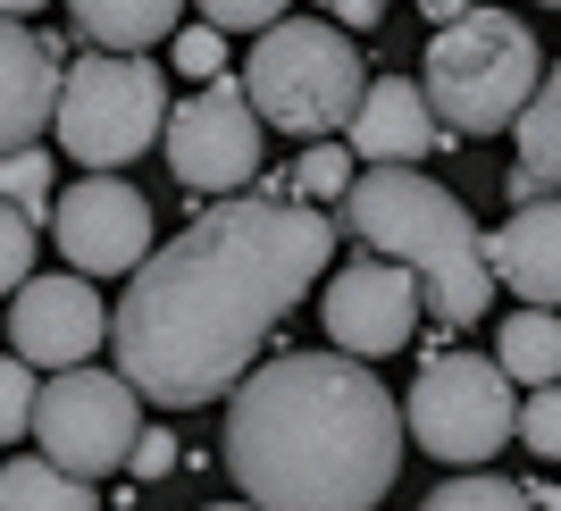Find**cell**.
<instances>
[{"mask_svg":"<svg viewBox=\"0 0 561 511\" xmlns=\"http://www.w3.org/2000/svg\"><path fill=\"white\" fill-rule=\"evenodd\" d=\"M335 269V218L319 202H268L227 193L202 202L185 235L135 269L110 310V352L160 411H193L234 395L260 370V344L285 310H302L310 285Z\"/></svg>","mask_w":561,"mask_h":511,"instance_id":"cell-1","label":"cell"},{"mask_svg":"<svg viewBox=\"0 0 561 511\" xmlns=\"http://www.w3.org/2000/svg\"><path fill=\"white\" fill-rule=\"evenodd\" d=\"M411 419L360 352H277L227 395V478L260 511H377Z\"/></svg>","mask_w":561,"mask_h":511,"instance_id":"cell-2","label":"cell"},{"mask_svg":"<svg viewBox=\"0 0 561 511\" xmlns=\"http://www.w3.org/2000/svg\"><path fill=\"white\" fill-rule=\"evenodd\" d=\"M335 218H344L369 252L402 260V269L427 285V319L436 327H478L494 310V294H503L478 218H469L461 193L436 185L427 168H360L352 193L335 202Z\"/></svg>","mask_w":561,"mask_h":511,"instance_id":"cell-3","label":"cell"},{"mask_svg":"<svg viewBox=\"0 0 561 511\" xmlns=\"http://www.w3.org/2000/svg\"><path fill=\"white\" fill-rule=\"evenodd\" d=\"M420 84L436 101L453 135H512L519 110L537 101L545 84V43L528 18H503V9H469V18L436 25V43L420 59Z\"/></svg>","mask_w":561,"mask_h":511,"instance_id":"cell-4","label":"cell"},{"mask_svg":"<svg viewBox=\"0 0 561 511\" xmlns=\"http://www.w3.org/2000/svg\"><path fill=\"white\" fill-rule=\"evenodd\" d=\"M243 93L252 110L277 126V135H344L360 93H369V68L335 18H277L268 34H252V59H243Z\"/></svg>","mask_w":561,"mask_h":511,"instance_id":"cell-5","label":"cell"},{"mask_svg":"<svg viewBox=\"0 0 561 511\" xmlns=\"http://www.w3.org/2000/svg\"><path fill=\"white\" fill-rule=\"evenodd\" d=\"M168 76L151 68V50H93L76 59L59 84V117L50 135L59 151H76V168H126L168 135Z\"/></svg>","mask_w":561,"mask_h":511,"instance_id":"cell-6","label":"cell"},{"mask_svg":"<svg viewBox=\"0 0 561 511\" xmlns=\"http://www.w3.org/2000/svg\"><path fill=\"white\" fill-rule=\"evenodd\" d=\"M519 377L503 361H478V352H427L420 377H411V444L436 453L453 469H486L503 444L519 436V402H512Z\"/></svg>","mask_w":561,"mask_h":511,"instance_id":"cell-7","label":"cell"},{"mask_svg":"<svg viewBox=\"0 0 561 511\" xmlns=\"http://www.w3.org/2000/svg\"><path fill=\"white\" fill-rule=\"evenodd\" d=\"M34 436H43L50 462L84 469V478H110V469L135 462V436H142V386L126 370H50L43 377V402H34Z\"/></svg>","mask_w":561,"mask_h":511,"instance_id":"cell-8","label":"cell"},{"mask_svg":"<svg viewBox=\"0 0 561 511\" xmlns=\"http://www.w3.org/2000/svg\"><path fill=\"white\" fill-rule=\"evenodd\" d=\"M260 143H268V117L252 110V93L243 84H227V76H210L193 101H176L168 110V177L185 193H202V202H227V193L260 185Z\"/></svg>","mask_w":561,"mask_h":511,"instance_id":"cell-9","label":"cell"},{"mask_svg":"<svg viewBox=\"0 0 561 511\" xmlns=\"http://www.w3.org/2000/svg\"><path fill=\"white\" fill-rule=\"evenodd\" d=\"M50 235H59L68 269H84V277H135L151 260V202L117 168H93V177H76V193H59Z\"/></svg>","mask_w":561,"mask_h":511,"instance_id":"cell-10","label":"cell"},{"mask_svg":"<svg viewBox=\"0 0 561 511\" xmlns=\"http://www.w3.org/2000/svg\"><path fill=\"white\" fill-rule=\"evenodd\" d=\"M427 310V285L402 269V260L369 252V260H344V269H328V285H319V319H328V344L360 352V361H377V352H402L411 344V319Z\"/></svg>","mask_w":561,"mask_h":511,"instance_id":"cell-11","label":"cell"},{"mask_svg":"<svg viewBox=\"0 0 561 511\" xmlns=\"http://www.w3.org/2000/svg\"><path fill=\"white\" fill-rule=\"evenodd\" d=\"M101 344H110V310H101V294L84 285V269H68V277H25L18 294H9V352H25L43 377L93 361Z\"/></svg>","mask_w":561,"mask_h":511,"instance_id":"cell-12","label":"cell"},{"mask_svg":"<svg viewBox=\"0 0 561 511\" xmlns=\"http://www.w3.org/2000/svg\"><path fill=\"white\" fill-rule=\"evenodd\" d=\"M344 143L360 151V168H420L427 151L453 143V126L436 117L427 84H411V76H369V93H360V110H352Z\"/></svg>","mask_w":561,"mask_h":511,"instance_id":"cell-13","label":"cell"},{"mask_svg":"<svg viewBox=\"0 0 561 511\" xmlns=\"http://www.w3.org/2000/svg\"><path fill=\"white\" fill-rule=\"evenodd\" d=\"M59 84H68V68H59L50 34H34L25 18H0V151H25L59 117Z\"/></svg>","mask_w":561,"mask_h":511,"instance_id":"cell-14","label":"cell"},{"mask_svg":"<svg viewBox=\"0 0 561 511\" xmlns=\"http://www.w3.org/2000/svg\"><path fill=\"white\" fill-rule=\"evenodd\" d=\"M486 260H494V277H503V294L561 310V193L512 202V218L486 235Z\"/></svg>","mask_w":561,"mask_h":511,"instance_id":"cell-15","label":"cell"},{"mask_svg":"<svg viewBox=\"0 0 561 511\" xmlns=\"http://www.w3.org/2000/svg\"><path fill=\"white\" fill-rule=\"evenodd\" d=\"M68 18L93 50H151V43H176L185 0H68Z\"/></svg>","mask_w":561,"mask_h":511,"instance_id":"cell-16","label":"cell"},{"mask_svg":"<svg viewBox=\"0 0 561 511\" xmlns=\"http://www.w3.org/2000/svg\"><path fill=\"white\" fill-rule=\"evenodd\" d=\"M0 511H101L93 478L68 462H50V453H34V462H0Z\"/></svg>","mask_w":561,"mask_h":511,"instance_id":"cell-17","label":"cell"},{"mask_svg":"<svg viewBox=\"0 0 561 511\" xmlns=\"http://www.w3.org/2000/svg\"><path fill=\"white\" fill-rule=\"evenodd\" d=\"M503 370L519 386H561V310L545 303H519L503 319Z\"/></svg>","mask_w":561,"mask_h":511,"instance_id":"cell-18","label":"cell"},{"mask_svg":"<svg viewBox=\"0 0 561 511\" xmlns=\"http://www.w3.org/2000/svg\"><path fill=\"white\" fill-rule=\"evenodd\" d=\"M512 143H519V168H528V177H537L545 193H561V59H553V68H545L537 101L519 110Z\"/></svg>","mask_w":561,"mask_h":511,"instance_id":"cell-19","label":"cell"},{"mask_svg":"<svg viewBox=\"0 0 561 511\" xmlns=\"http://www.w3.org/2000/svg\"><path fill=\"white\" fill-rule=\"evenodd\" d=\"M420 511H537V487H512V478H494V469H461V478H445Z\"/></svg>","mask_w":561,"mask_h":511,"instance_id":"cell-20","label":"cell"},{"mask_svg":"<svg viewBox=\"0 0 561 511\" xmlns=\"http://www.w3.org/2000/svg\"><path fill=\"white\" fill-rule=\"evenodd\" d=\"M0 202H18L25 218H50L59 209V168H50V151H0Z\"/></svg>","mask_w":561,"mask_h":511,"instance_id":"cell-21","label":"cell"},{"mask_svg":"<svg viewBox=\"0 0 561 511\" xmlns=\"http://www.w3.org/2000/svg\"><path fill=\"white\" fill-rule=\"evenodd\" d=\"M352 160H360V151H352L344 135H319L302 160H294V193H302V202H319V209L344 202V193H352Z\"/></svg>","mask_w":561,"mask_h":511,"instance_id":"cell-22","label":"cell"},{"mask_svg":"<svg viewBox=\"0 0 561 511\" xmlns=\"http://www.w3.org/2000/svg\"><path fill=\"white\" fill-rule=\"evenodd\" d=\"M34 402H43V370L25 352H0V444L34 436Z\"/></svg>","mask_w":561,"mask_h":511,"instance_id":"cell-23","label":"cell"},{"mask_svg":"<svg viewBox=\"0 0 561 511\" xmlns=\"http://www.w3.org/2000/svg\"><path fill=\"white\" fill-rule=\"evenodd\" d=\"M519 444H528L537 462H561V386H528V402H519Z\"/></svg>","mask_w":561,"mask_h":511,"instance_id":"cell-24","label":"cell"},{"mask_svg":"<svg viewBox=\"0 0 561 511\" xmlns=\"http://www.w3.org/2000/svg\"><path fill=\"white\" fill-rule=\"evenodd\" d=\"M168 59H176V76H218L227 68V25H176V43H168Z\"/></svg>","mask_w":561,"mask_h":511,"instance_id":"cell-25","label":"cell"},{"mask_svg":"<svg viewBox=\"0 0 561 511\" xmlns=\"http://www.w3.org/2000/svg\"><path fill=\"white\" fill-rule=\"evenodd\" d=\"M34 277V218L18 202H0V294Z\"/></svg>","mask_w":561,"mask_h":511,"instance_id":"cell-26","label":"cell"},{"mask_svg":"<svg viewBox=\"0 0 561 511\" xmlns=\"http://www.w3.org/2000/svg\"><path fill=\"white\" fill-rule=\"evenodd\" d=\"M210 25H227V34H268V25L285 18V0H193Z\"/></svg>","mask_w":561,"mask_h":511,"instance_id":"cell-27","label":"cell"},{"mask_svg":"<svg viewBox=\"0 0 561 511\" xmlns=\"http://www.w3.org/2000/svg\"><path fill=\"white\" fill-rule=\"evenodd\" d=\"M135 487H151V478H168V469H176V436H168V428H142L135 436Z\"/></svg>","mask_w":561,"mask_h":511,"instance_id":"cell-28","label":"cell"},{"mask_svg":"<svg viewBox=\"0 0 561 511\" xmlns=\"http://www.w3.org/2000/svg\"><path fill=\"white\" fill-rule=\"evenodd\" d=\"M328 18H344V25H386V0H319Z\"/></svg>","mask_w":561,"mask_h":511,"instance_id":"cell-29","label":"cell"},{"mask_svg":"<svg viewBox=\"0 0 561 511\" xmlns=\"http://www.w3.org/2000/svg\"><path fill=\"white\" fill-rule=\"evenodd\" d=\"M420 18H436V25H453V18H469V9H486V0H411Z\"/></svg>","mask_w":561,"mask_h":511,"instance_id":"cell-30","label":"cell"},{"mask_svg":"<svg viewBox=\"0 0 561 511\" xmlns=\"http://www.w3.org/2000/svg\"><path fill=\"white\" fill-rule=\"evenodd\" d=\"M34 9H43V0H0V18H34Z\"/></svg>","mask_w":561,"mask_h":511,"instance_id":"cell-31","label":"cell"},{"mask_svg":"<svg viewBox=\"0 0 561 511\" xmlns=\"http://www.w3.org/2000/svg\"><path fill=\"white\" fill-rule=\"evenodd\" d=\"M537 511H561V487H537Z\"/></svg>","mask_w":561,"mask_h":511,"instance_id":"cell-32","label":"cell"},{"mask_svg":"<svg viewBox=\"0 0 561 511\" xmlns=\"http://www.w3.org/2000/svg\"><path fill=\"white\" fill-rule=\"evenodd\" d=\"M202 511H260V503H252V495H243V503H202Z\"/></svg>","mask_w":561,"mask_h":511,"instance_id":"cell-33","label":"cell"},{"mask_svg":"<svg viewBox=\"0 0 561 511\" xmlns=\"http://www.w3.org/2000/svg\"><path fill=\"white\" fill-rule=\"evenodd\" d=\"M537 9H561V0H537Z\"/></svg>","mask_w":561,"mask_h":511,"instance_id":"cell-34","label":"cell"}]
</instances>
